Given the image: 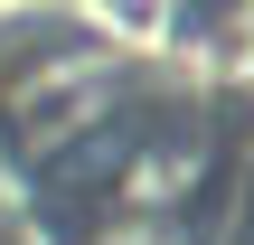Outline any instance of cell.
Masks as SVG:
<instances>
[{"label": "cell", "instance_id": "7a4b0ae2", "mask_svg": "<svg viewBox=\"0 0 254 245\" xmlns=\"http://www.w3.org/2000/svg\"><path fill=\"white\" fill-rule=\"evenodd\" d=\"M85 245H198V236H189L170 208H113V217H104Z\"/></svg>", "mask_w": 254, "mask_h": 245}, {"label": "cell", "instance_id": "6da1fadb", "mask_svg": "<svg viewBox=\"0 0 254 245\" xmlns=\"http://www.w3.org/2000/svg\"><path fill=\"white\" fill-rule=\"evenodd\" d=\"M113 104H123V66L113 57H47V66H28L9 85V142L28 161H66L113 123Z\"/></svg>", "mask_w": 254, "mask_h": 245}]
</instances>
